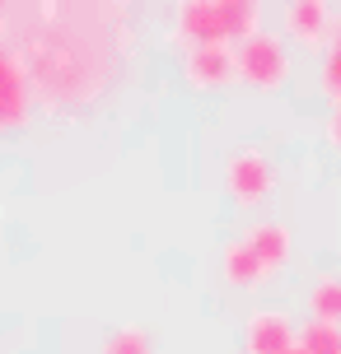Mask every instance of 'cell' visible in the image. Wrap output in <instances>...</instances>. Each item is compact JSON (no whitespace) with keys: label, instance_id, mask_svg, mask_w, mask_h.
Wrapping results in <instances>:
<instances>
[{"label":"cell","instance_id":"4fadbf2b","mask_svg":"<svg viewBox=\"0 0 341 354\" xmlns=\"http://www.w3.org/2000/svg\"><path fill=\"white\" fill-rule=\"evenodd\" d=\"M304 354H341V326H327V322H308L299 340H295Z\"/></svg>","mask_w":341,"mask_h":354},{"label":"cell","instance_id":"8992f818","mask_svg":"<svg viewBox=\"0 0 341 354\" xmlns=\"http://www.w3.org/2000/svg\"><path fill=\"white\" fill-rule=\"evenodd\" d=\"M295 322L286 308H257L243 322V350L248 354H290L295 350Z\"/></svg>","mask_w":341,"mask_h":354},{"label":"cell","instance_id":"30bf717a","mask_svg":"<svg viewBox=\"0 0 341 354\" xmlns=\"http://www.w3.org/2000/svg\"><path fill=\"white\" fill-rule=\"evenodd\" d=\"M243 243L257 252V261L267 266L271 275L290 261V229H286V224H276V219H257V224H248Z\"/></svg>","mask_w":341,"mask_h":354},{"label":"cell","instance_id":"9a60e30c","mask_svg":"<svg viewBox=\"0 0 341 354\" xmlns=\"http://www.w3.org/2000/svg\"><path fill=\"white\" fill-rule=\"evenodd\" d=\"M318 84H323L327 103L341 107V33L332 37V47L323 52V66H318Z\"/></svg>","mask_w":341,"mask_h":354},{"label":"cell","instance_id":"277c9868","mask_svg":"<svg viewBox=\"0 0 341 354\" xmlns=\"http://www.w3.org/2000/svg\"><path fill=\"white\" fill-rule=\"evenodd\" d=\"M225 187L238 205H262L271 192H276V168L262 149H238L225 168Z\"/></svg>","mask_w":341,"mask_h":354},{"label":"cell","instance_id":"d6986e66","mask_svg":"<svg viewBox=\"0 0 341 354\" xmlns=\"http://www.w3.org/2000/svg\"><path fill=\"white\" fill-rule=\"evenodd\" d=\"M337 33H341V15H337Z\"/></svg>","mask_w":341,"mask_h":354},{"label":"cell","instance_id":"5bb4252c","mask_svg":"<svg viewBox=\"0 0 341 354\" xmlns=\"http://www.w3.org/2000/svg\"><path fill=\"white\" fill-rule=\"evenodd\" d=\"M98 354H155V340L145 336L141 326H117V331L98 345Z\"/></svg>","mask_w":341,"mask_h":354},{"label":"cell","instance_id":"5b68a950","mask_svg":"<svg viewBox=\"0 0 341 354\" xmlns=\"http://www.w3.org/2000/svg\"><path fill=\"white\" fill-rule=\"evenodd\" d=\"M173 37H178L187 52H197V47H229L220 0H187V5H178V15H173Z\"/></svg>","mask_w":341,"mask_h":354},{"label":"cell","instance_id":"2e32d148","mask_svg":"<svg viewBox=\"0 0 341 354\" xmlns=\"http://www.w3.org/2000/svg\"><path fill=\"white\" fill-rule=\"evenodd\" d=\"M327 145L341 149V107H332V117H327Z\"/></svg>","mask_w":341,"mask_h":354},{"label":"cell","instance_id":"e0dca14e","mask_svg":"<svg viewBox=\"0 0 341 354\" xmlns=\"http://www.w3.org/2000/svg\"><path fill=\"white\" fill-rule=\"evenodd\" d=\"M10 33V5H5V0H0V37Z\"/></svg>","mask_w":341,"mask_h":354},{"label":"cell","instance_id":"9c48e42d","mask_svg":"<svg viewBox=\"0 0 341 354\" xmlns=\"http://www.w3.org/2000/svg\"><path fill=\"white\" fill-rule=\"evenodd\" d=\"M220 275H225L229 289H257V284L271 280V270L257 261V252H252L243 238H234L229 248H225V257H220Z\"/></svg>","mask_w":341,"mask_h":354},{"label":"cell","instance_id":"7a4b0ae2","mask_svg":"<svg viewBox=\"0 0 341 354\" xmlns=\"http://www.w3.org/2000/svg\"><path fill=\"white\" fill-rule=\"evenodd\" d=\"M234 61H238V80L252 88H262V93H271V88H281L290 80V52L286 42L276 33H262L248 37V42H238L234 47Z\"/></svg>","mask_w":341,"mask_h":354},{"label":"cell","instance_id":"6da1fadb","mask_svg":"<svg viewBox=\"0 0 341 354\" xmlns=\"http://www.w3.org/2000/svg\"><path fill=\"white\" fill-rule=\"evenodd\" d=\"M126 5L37 0L10 5V47L28 71L33 98L47 107H85L122 75L131 56Z\"/></svg>","mask_w":341,"mask_h":354},{"label":"cell","instance_id":"8fae6325","mask_svg":"<svg viewBox=\"0 0 341 354\" xmlns=\"http://www.w3.org/2000/svg\"><path fill=\"white\" fill-rule=\"evenodd\" d=\"M220 15H225L229 42H248L262 33V5L257 0H220Z\"/></svg>","mask_w":341,"mask_h":354},{"label":"cell","instance_id":"3957f363","mask_svg":"<svg viewBox=\"0 0 341 354\" xmlns=\"http://www.w3.org/2000/svg\"><path fill=\"white\" fill-rule=\"evenodd\" d=\"M33 112V84L28 71L15 56V47L0 37V131H19Z\"/></svg>","mask_w":341,"mask_h":354},{"label":"cell","instance_id":"7c38bea8","mask_svg":"<svg viewBox=\"0 0 341 354\" xmlns=\"http://www.w3.org/2000/svg\"><path fill=\"white\" fill-rule=\"evenodd\" d=\"M308 313H313V322L341 326V275H323L308 289Z\"/></svg>","mask_w":341,"mask_h":354},{"label":"cell","instance_id":"ba28073f","mask_svg":"<svg viewBox=\"0 0 341 354\" xmlns=\"http://www.w3.org/2000/svg\"><path fill=\"white\" fill-rule=\"evenodd\" d=\"M182 75L192 88H225L238 80V61L234 47H197V52L182 56Z\"/></svg>","mask_w":341,"mask_h":354},{"label":"cell","instance_id":"ac0fdd59","mask_svg":"<svg viewBox=\"0 0 341 354\" xmlns=\"http://www.w3.org/2000/svg\"><path fill=\"white\" fill-rule=\"evenodd\" d=\"M290 354H304V350H299V345H295V350H290Z\"/></svg>","mask_w":341,"mask_h":354},{"label":"cell","instance_id":"52a82bcc","mask_svg":"<svg viewBox=\"0 0 341 354\" xmlns=\"http://www.w3.org/2000/svg\"><path fill=\"white\" fill-rule=\"evenodd\" d=\"M281 24H286V33L299 42V47H332V37H337V19L327 10L323 0H290L286 10H281Z\"/></svg>","mask_w":341,"mask_h":354}]
</instances>
